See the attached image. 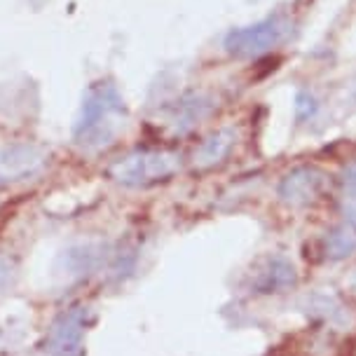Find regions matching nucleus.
<instances>
[{
	"mask_svg": "<svg viewBox=\"0 0 356 356\" xmlns=\"http://www.w3.org/2000/svg\"><path fill=\"white\" fill-rule=\"evenodd\" d=\"M49 152L38 143L15 141L0 145V188L38 176L47 167Z\"/></svg>",
	"mask_w": 356,
	"mask_h": 356,
	"instance_id": "obj_5",
	"label": "nucleus"
},
{
	"mask_svg": "<svg viewBox=\"0 0 356 356\" xmlns=\"http://www.w3.org/2000/svg\"><path fill=\"white\" fill-rule=\"evenodd\" d=\"M356 249V220L345 218L338 227H333L326 239V251L330 258H345Z\"/></svg>",
	"mask_w": 356,
	"mask_h": 356,
	"instance_id": "obj_9",
	"label": "nucleus"
},
{
	"mask_svg": "<svg viewBox=\"0 0 356 356\" xmlns=\"http://www.w3.org/2000/svg\"><path fill=\"white\" fill-rule=\"evenodd\" d=\"M127 106L122 94L111 80H97L87 87L80 113L73 124V143L80 150L97 152L115 143L127 124Z\"/></svg>",
	"mask_w": 356,
	"mask_h": 356,
	"instance_id": "obj_1",
	"label": "nucleus"
},
{
	"mask_svg": "<svg viewBox=\"0 0 356 356\" xmlns=\"http://www.w3.org/2000/svg\"><path fill=\"white\" fill-rule=\"evenodd\" d=\"M234 143H237V131L232 127H222V129L213 131L211 136H207L204 141L197 145L193 155V167L200 171L218 167V164H222L230 157Z\"/></svg>",
	"mask_w": 356,
	"mask_h": 356,
	"instance_id": "obj_8",
	"label": "nucleus"
},
{
	"mask_svg": "<svg viewBox=\"0 0 356 356\" xmlns=\"http://www.w3.org/2000/svg\"><path fill=\"white\" fill-rule=\"evenodd\" d=\"M342 211H345V218L356 220V162L342 178Z\"/></svg>",
	"mask_w": 356,
	"mask_h": 356,
	"instance_id": "obj_10",
	"label": "nucleus"
},
{
	"mask_svg": "<svg viewBox=\"0 0 356 356\" xmlns=\"http://www.w3.org/2000/svg\"><path fill=\"white\" fill-rule=\"evenodd\" d=\"M326 186V174L316 167H298L289 171L279 183V197L286 207H309L319 200L321 190Z\"/></svg>",
	"mask_w": 356,
	"mask_h": 356,
	"instance_id": "obj_6",
	"label": "nucleus"
},
{
	"mask_svg": "<svg viewBox=\"0 0 356 356\" xmlns=\"http://www.w3.org/2000/svg\"><path fill=\"white\" fill-rule=\"evenodd\" d=\"M213 106V99L207 92H186L167 106L164 115H167V124L176 134H188L211 115Z\"/></svg>",
	"mask_w": 356,
	"mask_h": 356,
	"instance_id": "obj_7",
	"label": "nucleus"
},
{
	"mask_svg": "<svg viewBox=\"0 0 356 356\" xmlns=\"http://www.w3.org/2000/svg\"><path fill=\"white\" fill-rule=\"evenodd\" d=\"M293 33V22L284 12L260 19L249 26L232 29L222 40V49L232 59H258L270 52H275L279 44H284Z\"/></svg>",
	"mask_w": 356,
	"mask_h": 356,
	"instance_id": "obj_3",
	"label": "nucleus"
},
{
	"mask_svg": "<svg viewBox=\"0 0 356 356\" xmlns=\"http://www.w3.org/2000/svg\"><path fill=\"white\" fill-rule=\"evenodd\" d=\"M181 171V157L171 150H131L108 167V176L124 188H148L171 181Z\"/></svg>",
	"mask_w": 356,
	"mask_h": 356,
	"instance_id": "obj_2",
	"label": "nucleus"
},
{
	"mask_svg": "<svg viewBox=\"0 0 356 356\" xmlns=\"http://www.w3.org/2000/svg\"><path fill=\"white\" fill-rule=\"evenodd\" d=\"M92 323V314L85 305H73L63 309L47 330L42 342L44 356H82L85 333Z\"/></svg>",
	"mask_w": 356,
	"mask_h": 356,
	"instance_id": "obj_4",
	"label": "nucleus"
}]
</instances>
